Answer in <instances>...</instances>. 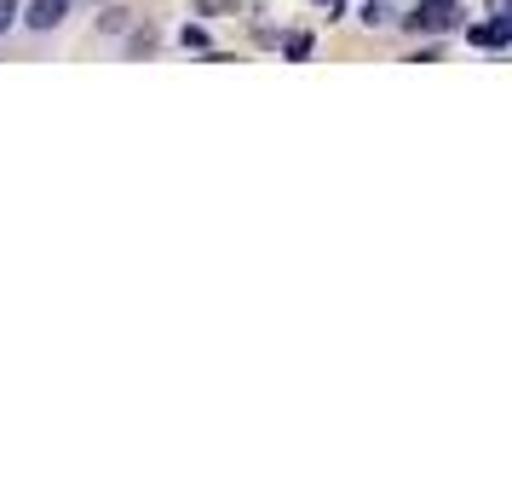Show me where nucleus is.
<instances>
[{"label":"nucleus","instance_id":"f257e3e1","mask_svg":"<svg viewBox=\"0 0 512 495\" xmlns=\"http://www.w3.org/2000/svg\"><path fill=\"white\" fill-rule=\"evenodd\" d=\"M461 24V6H455V0H426V6H420V12H409V29H455Z\"/></svg>","mask_w":512,"mask_h":495},{"label":"nucleus","instance_id":"f03ea898","mask_svg":"<svg viewBox=\"0 0 512 495\" xmlns=\"http://www.w3.org/2000/svg\"><path fill=\"white\" fill-rule=\"evenodd\" d=\"M466 41H472V47H489V52H501V47L512 41V18H489V24L466 29Z\"/></svg>","mask_w":512,"mask_h":495},{"label":"nucleus","instance_id":"7ed1b4c3","mask_svg":"<svg viewBox=\"0 0 512 495\" xmlns=\"http://www.w3.org/2000/svg\"><path fill=\"white\" fill-rule=\"evenodd\" d=\"M64 12H70V0H35V6H29V29L64 24Z\"/></svg>","mask_w":512,"mask_h":495},{"label":"nucleus","instance_id":"20e7f679","mask_svg":"<svg viewBox=\"0 0 512 495\" xmlns=\"http://www.w3.org/2000/svg\"><path fill=\"white\" fill-rule=\"evenodd\" d=\"M392 12H397V0H369V6H363V24H392Z\"/></svg>","mask_w":512,"mask_h":495},{"label":"nucleus","instance_id":"39448f33","mask_svg":"<svg viewBox=\"0 0 512 495\" xmlns=\"http://www.w3.org/2000/svg\"><path fill=\"white\" fill-rule=\"evenodd\" d=\"M179 41H185V47H196V52H208V35H202L196 24H185V29H179Z\"/></svg>","mask_w":512,"mask_h":495},{"label":"nucleus","instance_id":"423d86ee","mask_svg":"<svg viewBox=\"0 0 512 495\" xmlns=\"http://www.w3.org/2000/svg\"><path fill=\"white\" fill-rule=\"evenodd\" d=\"M305 52H311V35H305V29H294V35H288V58H305Z\"/></svg>","mask_w":512,"mask_h":495},{"label":"nucleus","instance_id":"0eeeda50","mask_svg":"<svg viewBox=\"0 0 512 495\" xmlns=\"http://www.w3.org/2000/svg\"><path fill=\"white\" fill-rule=\"evenodd\" d=\"M196 6H202V12H213V18H219V12H236V0H196Z\"/></svg>","mask_w":512,"mask_h":495},{"label":"nucleus","instance_id":"6e6552de","mask_svg":"<svg viewBox=\"0 0 512 495\" xmlns=\"http://www.w3.org/2000/svg\"><path fill=\"white\" fill-rule=\"evenodd\" d=\"M317 6H323L328 18H340V12H346V0H317Z\"/></svg>","mask_w":512,"mask_h":495},{"label":"nucleus","instance_id":"1a4fd4ad","mask_svg":"<svg viewBox=\"0 0 512 495\" xmlns=\"http://www.w3.org/2000/svg\"><path fill=\"white\" fill-rule=\"evenodd\" d=\"M489 12H495V18H512V0H489Z\"/></svg>","mask_w":512,"mask_h":495},{"label":"nucleus","instance_id":"9d476101","mask_svg":"<svg viewBox=\"0 0 512 495\" xmlns=\"http://www.w3.org/2000/svg\"><path fill=\"white\" fill-rule=\"evenodd\" d=\"M12 12H18V6H12V0H0V29L12 24Z\"/></svg>","mask_w":512,"mask_h":495}]
</instances>
